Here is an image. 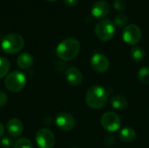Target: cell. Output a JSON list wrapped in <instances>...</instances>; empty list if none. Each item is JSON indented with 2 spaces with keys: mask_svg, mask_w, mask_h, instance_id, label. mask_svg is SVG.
I'll use <instances>...</instances> for the list:
<instances>
[{
  "mask_svg": "<svg viewBox=\"0 0 149 148\" xmlns=\"http://www.w3.org/2000/svg\"><path fill=\"white\" fill-rule=\"evenodd\" d=\"M80 51V44L76 38H69L61 41L56 49L57 55L65 61L74 59Z\"/></svg>",
  "mask_w": 149,
  "mask_h": 148,
  "instance_id": "6da1fadb",
  "label": "cell"
},
{
  "mask_svg": "<svg viewBox=\"0 0 149 148\" xmlns=\"http://www.w3.org/2000/svg\"><path fill=\"white\" fill-rule=\"evenodd\" d=\"M1 45L5 52L9 54H16L24 48V40L21 35L12 32L3 37Z\"/></svg>",
  "mask_w": 149,
  "mask_h": 148,
  "instance_id": "3957f363",
  "label": "cell"
},
{
  "mask_svg": "<svg viewBox=\"0 0 149 148\" xmlns=\"http://www.w3.org/2000/svg\"><path fill=\"white\" fill-rule=\"evenodd\" d=\"M27 80L25 75L18 71H14L6 76L4 85L6 89L12 92H17L23 90L26 85Z\"/></svg>",
  "mask_w": 149,
  "mask_h": 148,
  "instance_id": "277c9868",
  "label": "cell"
},
{
  "mask_svg": "<svg viewBox=\"0 0 149 148\" xmlns=\"http://www.w3.org/2000/svg\"><path fill=\"white\" fill-rule=\"evenodd\" d=\"M120 138L123 142L130 143L135 140L136 133L131 127H125V128L121 129V131L120 133Z\"/></svg>",
  "mask_w": 149,
  "mask_h": 148,
  "instance_id": "9a60e30c",
  "label": "cell"
},
{
  "mask_svg": "<svg viewBox=\"0 0 149 148\" xmlns=\"http://www.w3.org/2000/svg\"><path fill=\"white\" fill-rule=\"evenodd\" d=\"M128 22V17L127 15L123 14V13H120L118 15L115 16L113 23L115 25H117L118 27H123L125 25H127Z\"/></svg>",
  "mask_w": 149,
  "mask_h": 148,
  "instance_id": "ffe728a7",
  "label": "cell"
},
{
  "mask_svg": "<svg viewBox=\"0 0 149 148\" xmlns=\"http://www.w3.org/2000/svg\"><path fill=\"white\" fill-rule=\"evenodd\" d=\"M91 66L92 68L97 72H105L109 68V60L108 58L101 54V53H95L91 58Z\"/></svg>",
  "mask_w": 149,
  "mask_h": 148,
  "instance_id": "30bf717a",
  "label": "cell"
},
{
  "mask_svg": "<svg viewBox=\"0 0 149 148\" xmlns=\"http://www.w3.org/2000/svg\"><path fill=\"white\" fill-rule=\"evenodd\" d=\"M108 93L101 86H92L86 93V103L93 109H100L107 102Z\"/></svg>",
  "mask_w": 149,
  "mask_h": 148,
  "instance_id": "7a4b0ae2",
  "label": "cell"
},
{
  "mask_svg": "<svg viewBox=\"0 0 149 148\" xmlns=\"http://www.w3.org/2000/svg\"><path fill=\"white\" fill-rule=\"evenodd\" d=\"M36 142L39 148H52L55 144V136L51 130L41 128L36 134Z\"/></svg>",
  "mask_w": 149,
  "mask_h": 148,
  "instance_id": "ba28073f",
  "label": "cell"
},
{
  "mask_svg": "<svg viewBox=\"0 0 149 148\" xmlns=\"http://www.w3.org/2000/svg\"><path fill=\"white\" fill-rule=\"evenodd\" d=\"M109 11H110L109 4L106 1H102V0L94 3L91 9L92 15L96 18L105 17L106 16H107Z\"/></svg>",
  "mask_w": 149,
  "mask_h": 148,
  "instance_id": "7c38bea8",
  "label": "cell"
},
{
  "mask_svg": "<svg viewBox=\"0 0 149 148\" xmlns=\"http://www.w3.org/2000/svg\"><path fill=\"white\" fill-rule=\"evenodd\" d=\"M14 148H33V146L29 139L20 138L14 143Z\"/></svg>",
  "mask_w": 149,
  "mask_h": 148,
  "instance_id": "44dd1931",
  "label": "cell"
},
{
  "mask_svg": "<svg viewBox=\"0 0 149 148\" xmlns=\"http://www.w3.org/2000/svg\"><path fill=\"white\" fill-rule=\"evenodd\" d=\"M64 1V3L67 5V6H75L77 3H78V2H79V0H63Z\"/></svg>",
  "mask_w": 149,
  "mask_h": 148,
  "instance_id": "484cf974",
  "label": "cell"
},
{
  "mask_svg": "<svg viewBox=\"0 0 149 148\" xmlns=\"http://www.w3.org/2000/svg\"><path fill=\"white\" fill-rule=\"evenodd\" d=\"M139 80L145 85H149V67H143L138 72Z\"/></svg>",
  "mask_w": 149,
  "mask_h": 148,
  "instance_id": "d6986e66",
  "label": "cell"
},
{
  "mask_svg": "<svg viewBox=\"0 0 149 148\" xmlns=\"http://www.w3.org/2000/svg\"><path fill=\"white\" fill-rule=\"evenodd\" d=\"M56 124L63 131H71L75 126V120L69 113L61 112L56 117Z\"/></svg>",
  "mask_w": 149,
  "mask_h": 148,
  "instance_id": "9c48e42d",
  "label": "cell"
},
{
  "mask_svg": "<svg viewBox=\"0 0 149 148\" xmlns=\"http://www.w3.org/2000/svg\"><path fill=\"white\" fill-rule=\"evenodd\" d=\"M113 7L118 11H123L127 7L126 1L125 0H114L113 1Z\"/></svg>",
  "mask_w": 149,
  "mask_h": 148,
  "instance_id": "7402d4cb",
  "label": "cell"
},
{
  "mask_svg": "<svg viewBox=\"0 0 149 148\" xmlns=\"http://www.w3.org/2000/svg\"><path fill=\"white\" fill-rule=\"evenodd\" d=\"M47 1H54V0H47Z\"/></svg>",
  "mask_w": 149,
  "mask_h": 148,
  "instance_id": "f1b7e54d",
  "label": "cell"
},
{
  "mask_svg": "<svg viewBox=\"0 0 149 148\" xmlns=\"http://www.w3.org/2000/svg\"><path fill=\"white\" fill-rule=\"evenodd\" d=\"M130 55H131V58L135 62H141L145 58V51L144 50L141 48V47H139V46H134L131 49V51H130Z\"/></svg>",
  "mask_w": 149,
  "mask_h": 148,
  "instance_id": "e0dca14e",
  "label": "cell"
},
{
  "mask_svg": "<svg viewBox=\"0 0 149 148\" xmlns=\"http://www.w3.org/2000/svg\"><path fill=\"white\" fill-rule=\"evenodd\" d=\"M73 148H77V147H73Z\"/></svg>",
  "mask_w": 149,
  "mask_h": 148,
  "instance_id": "f546056e",
  "label": "cell"
},
{
  "mask_svg": "<svg viewBox=\"0 0 149 148\" xmlns=\"http://www.w3.org/2000/svg\"><path fill=\"white\" fill-rule=\"evenodd\" d=\"M0 145H1L2 147L3 148H10L12 147V145H13V142H12V140L10 138L5 137V138H3V139L1 140Z\"/></svg>",
  "mask_w": 149,
  "mask_h": 148,
  "instance_id": "603a6c76",
  "label": "cell"
},
{
  "mask_svg": "<svg viewBox=\"0 0 149 148\" xmlns=\"http://www.w3.org/2000/svg\"><path fill=\"white\" fill-rule=\"evenodd\" d=\"M111 105L114 109L120 111V110H123V109H125L127 107V99H126V98L124 96L116 95V96H113L111 99Z\"/></svg>",
  "mask_w": 149,
  "mask_h": 148,
  "instance_id": "2e32d148",
  "label": "cell"
},
{
  "mask_svg": "<svg viewBox=\"0 0 149 148\" xmlns=\"http://www.w3.org/2000/svg\"><path fill=\"white\" fill-rule=\"evenodd\" d=\"M100 123L107 131L113 133L120 129L121 126V120L117 113L113 112H107L102 115Z\"/></svg>",
  "mask_w": 149,
  "mask_h": 148,
  "instance_id": "8992f818",
  "label": "cell"
},
{
  "mask_svg": "<svg viewBox=\"0 0 149 148\" xmlns=\"http://www.w3.org/2000/svg\"><path fill=\"white\" fill-rule=\"evenodd\" d=\"M65 78L67 82L72 85H79L83 79L81 72L76 67H70L65 72Z\"/></svg>",
  "mask_w": 149,
  "mask_h": 148,
  "instance_id": "4fadbf2b",
  "label": "cell"
},
{
  "mask_svg": "<svg viewBox=\"0 0 149 148\" xmlns=\"http://www.w3.org/2000/svg\"><path fill=\"white\" fill-rule=\"evenodd\" d=\"M7 100H8L7 95H6L3 92L0 91V107L5 106L6 103H7Z\"/></svg>",
  "mask_w": 149,
  "mask_h": 148,
  "instance_id": "d4e9b609",
  "label": "cell"
},
{
  "mask_svg": "<svg viewBox=\"0 0 149 148\" xmlns=\"http://www.w3.org/2000/svg\"><path fill=\"white\" fill-rule=\"evenodd\" d=\"M142 38V32L141 28L136 24H128L127 25L122 32L123 40L131 45H135L138 44Z\"/></svg>",
  "mask_w": 149,
  "mask_h": 148,
  "instance_id": "52a82bcc",
  "label": "cell"
},
{
  "mask_svg": "<svg viewBox=\"0 0 149 148\" xmlns=\"http://www.w3.org/2000/svg\"><path fill=\"white\" fill-rule=\"evenodd\" d=\"M6 130L7 133L13 138H17L19 137L24 130V126L23 123L20 120L17 118L10 119L7 124H6Z\"/></svg>",
  "mask_w": 149,
  "mask_h": 148,
  "instance_id": "8fae6325",
  "label": "cell"
},
{
  "mask_svg": "<svg viewBox=\"0 0 149 148\" xmlns=\"http://www.w3.org/2000/svg\"><path fill=\"white\" fill-rule=\"evenodd\" d=\"M115 33L114 24L107 18H103L95 25V34L102 41L111 40Z\"/></svg>",
  "mask_w": 149,
  "mask_h": 148,
  "instance_id": "5b68a950",
  "label": "cell"
},
{
  "mask_svg": "<svg viewBox=\"0 0 149 148\" xmlns=\"http://www.w3.org/2000/svg\"><path fill=\"white\" fill-rule=\"evenodd\" d=\"M17 64L20 69L27 70L33 64V57L28 52H23L17 57Z\"/></svg>",
  "mask_w": 149,
  "mask_h": 148,
  "instance_id": "5bb4252c",
  "label": "cell"
},
{
  "mask_svg": "<svg viewBox=\"0 0 149 148\" xmlns=\"http://www.w3.org/2000/svg\"><path fill=\"white\" fill-rule=\"evenodd\" d=\"M2 38H3V37H2V33L0 32V39H2Z\"/></svg>",
  "mask_w": 149,
  "mask_h": 148,
  "instance_id": "83f0119b",
  "label": "cell"
},
{
  "mask_svg": "<svg viewBox=\"0 0 149 148\" xmlns=\"http://www.w3.org/2000/svg\"><path fill=\"white\" fill-rule=\"evenodd\" d=\"M3 133H4V126H3L2 123H0V139H1V137L3 136Z\"/></svg>",
  "mask_w": 149,
  "mask_h": 148,
  "instance_id": "4316f807",
  "label": "cell"
},
{
  "mask_svg": "<svg viewBox=\"0 0 149 148\" xmlns=\"http://www.w3.org/2000/svg\"><path fill=\"white\" fill-rule=\"evenodd\" d=\"M10 62L4 57H0V79L4 78L10 71Z\"/></svg>",
  "mask_w": 149,
  "mask_h": 148,
  "instance_id": "ac0fdd59",
  "label": "cell"
},
{
  "mask_svg": "<svg viewBox=\"0 0 149 148\" xmlns=\"http://www.w3.org/2000/svg\"><path fill=\"white\" fill-rule=\"evenodd\" d=\"M105 144L107 147H112L114 144V137L112 134H107L105 137Z\"/></svg>",
  "mask_w": 149,
  "mask_h": 148,
  "instance_id": "cb8c5ba5",
  "label": "cell"
}]
</instances>
